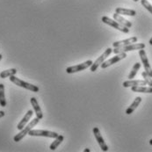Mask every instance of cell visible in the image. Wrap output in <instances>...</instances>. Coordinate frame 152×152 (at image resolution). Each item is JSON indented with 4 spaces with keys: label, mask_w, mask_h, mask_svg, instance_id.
<instances>
[{
    "label": "cell",
    "mask_w": 152,
    "mask_h": 152,
    "mask_svg": "<svg viewBox=\"0 0 152 152\" xmlns=\"http://www.w3.org/2000/svg\"><path fill=\"white\" fill-rule=\"evenodd\" d=\"M122 86L125 88H129V87L132 86H148V85H147V83L144 80H133V79H129L128 81L123 82Z\"/></svg>",
    "instance_id": "4fadbf2b"
},
{
    "label": "cell",
    "mask_w": 152,
    "mask_h": 152,
    "mask_svg": "<svg viewBox=\"0 0 152 152\" xmlns=\"http://www.w3.org/2000/svg\"><path fill=\"white\" fill-rule=\"evenodd\" d=\"M137 41H138V38L135 37V36H133V37H130V38H129V39H126V40L118 41V42H113V48H117V47L127 46V45H129V44L135 43Z\"/></svg>",
    "instance_id": "5bb4252c"
},
{
    "label": "cell",
    "mask_w": 152,
    "mask_h": 152,
    "mask_svg": "<svg viewBox=\"0 0 152 152\" xmlns=\"http://www.w3.org/2000/svg\"><path fill=\"white\" fill-rule=\"evenodd\" d=\"M9 79H10V81H11L12 83H13L14 85H16V86H18L20 87H22V88H24V89H26V90H28V91H33V92H38V91H40V88L38 86H34V85H32V84H29V83H27V82H26V81H24V80H21V79L16 77L15 75L11 76Z\"/></svg>",
    "instance_id": "7a4b0ae2"
},
{
    "label": "cell",
    "mask_w": 152,
    "mask_h": 152,
    "mask_svg": "<svg viewBox=\"0 0 152 152\" xmlns=\"http://www.w3.org/2000/svg\"><path fill=\"white\" fill-rule=\"evenodd\" d=\"M132 91L141 93H152V86H132Z\"/></svg>",
    "instance_id": "ac0fdd59"
},
{
    "label": "cell",
    "mask_w": 152,
    "mask_h": 152,
    "mask_svg": "<svg viewBox=\"0 0 152 152\" xmlns=\"http://www.w3.org/2000/svg\"><path fill=\"white\" fill-rule=\"evenodd\" d=\"M142 77H143V80L147 83V85L148 86H152V77L149 75V74H147V72L146 71H143L142 73Z\"/></svg>",
    "instance_id": "603a6c76"
},
{
    "label": "cell",
    "mask_w": 152,
    "mask_h": 152,
    "mask_svg": "<svg viewBox=\"0 0 152 152\" xmlns=\"http://www.w3.org/2000/svg\"><path fill=\"white\" fill-rule=\"evenodd\" d=\"M101 20H102V22H104L105 24L108 25L110 26H112V27H113V28L122 32V33H125V34L129 33V29L128 27L122 26L121 24H120L119 22H117L114 20H112V19H110V18L107 17V16H103Z\"/></svg>",
    "instance_id": "277c9868"
},
{
    "label": "cell",
    "mask_w": 152,
    "mask_h": 152,
    "mask_svg": "<svg viewBox=\"0 0 152 152\" xmlns=\"http://www.w3.org/2000/svg\"><path fill=\"white\" fill-rule=\"evenodd\" d=\"M17 73V69H5L4 71H2L0 73V77L1 78H6V77H10L11 76L16 75Z\"/></svg>",
    "instance_id": "ffe728a7"
},
{
    "label": "cell",
    "mask_w": 152,
    "mask_h": 152,
    "mask_svg": "<svg viewBox=\"0 0 152 152\" xmlns=\"http://www.w3.org/2000/svg\"><path fill=\"white\" fill-rule=\"evenodd\" d=\"M84 151H85V152H90V151H90L89 149H86V150H85Z\"/></svg>",
    "instance_id": "484cf974"
},
{
    "label": "cell",
    "mask_w": 152,
    "mask_h": 152,
    "mask_svg": "<svg viewBox=\"0 0 152 152\" xmlns=\"http://www.w3.org/2000/svg\"><path fill=\"white\" fill-rule=\"evenodd\" d=\"M115 12L121 15H126V16H135L136 12L132 9H127V8H121L118 7L115 9Z\"/></svg>",
    "instance_id": "2e32d148"
},
{
    "label": "cell",
    "mask_w": 152,
    "mask_h": 152,
    "mask_svg": "<svg viewBox=\"0 0 152 152\" xmlns=\"http://www.w3.org/2000/svg\"><path fill=\"white\" fill-rule=\"evenodd\" d=\"M139 56H140L142 64V65L144 67L145 71L147 72V74H149V75L152 77L151 66L150 63H149V60H148V57H147V55H146L145 51H144L143 49H140V50H139Z\"/></svg>",
    "instance_id": "30bf717a"
},
{
    "label": "cell",
    "mask_w": 152,
    "mask_h": 152,
    "mask_svg": "<svg viewBox=\"0 0 152 152\" xmlns=\"http://www.w3.org/2000/svg\"><path fill=\"white\" fill-rule=\"evenodd\" d=\"M144 48H145V44L144 43H133L127 45V46L114 48V49H113V52L114 54H121V53H127L129 51L144 49Z\"/></svg>",
    "instance_id": "3957f363"
},
{
    "label": "cell",
    "mask_w": 152,
    "mask_h": 152,
    "mask_svg": "<svg viewBox=\"0 0 152 152\" xmlns=\"http://www.w3.org/2000/svg\"><path fill=\"white\" fill-rule=\"evenodd\" d=\"M112 52H113V49H112L111 48H107V49L105 50V52H104L99 57H98V59H97L95 62H93L92 65L90 67V68H91V72L96 71V70L98 69V68L101 65V64L105 62V60H106L109 56L112 54Z\"/></svg>",
    "instance_id": "5b68a950"
},
{
    "label": "cell",
    "mask_w": 152,
    "mask_h": 152,
    "mask_svg": "<svg viewBox=\"0 0 152 152\" xmlns=\"http://www.w3.org/2000/svg\"><path fill=\"white\" fill-rule=\"evenodd\" d=\"M113 20H114L119 22L120 24H121L122 26H126V27H128V28H130L131 26H132V23H131L130 21H129V20H127L125 18H123L121 14H118V13L115 12V13L113 15Z\"/></svg>",
    "instance_id": "9a60e30c"
},
{
    "label": "cell",
    "mask_w": 152,
    "mask_h": 152,
    "mask_svg": "<svg viewBox=\"0 0 152 152\" xmlns=\"http://www.w3.org/2000/svg\"><path fill=\"white\" fill-rule=\"evenodd\" d=\"M4 111H0V118H2V117H4Z\"/></svg>",
    "instance_id": "d4e9b609"
},
{
    "label": "cell",
    "mask_w": 152,
    "mask_h": 152,
    "mask_svg": "<svg viewBox=\"0 0 152 152\" xmlns=\"http://www.w3.org/2000/svg\"><path fill=\"white\" fill-rule=\"evenodd\" d=\"M31 136H42V137H48V138H56L59 134L56 132L48 130H42V129H32L28 133Z\"/></svg>",
    "instance_id": "52a82bcc"
},
{
    "label": "cell",
    "mask_w": 152,
    "mask_h": 152,
    "mask_svg": "<svg viewBox=\"0 0 152 152\" xmlns=\"http://www.w3.org/2000/svg\"><path fill=\"white\" fill-rule=\"evenodd\" d=\"M64 135H61V134H59L56 138H55V140H54V142L50 144V146H49V149L52 151H56V149H57V147L63 142V141H64Z\"/></svg>",
    "instance_id": "d6986e66"
},
{
    "label": "cell",
    "mask_w": 152,
    "mask_h": 152,
    "mask_svg": "<svg viewBox=\"0 0 152 152\" xmlns=\"http://www.w3.org/2000/svg\"><path fill=\"white\" fill-rule=\"evenodd\" d=\"M133 1H134V2H138L139 0H133Z\"/></svg>",
    "instance_id": "f546056e"
},
{
    "label": "cell",
    "mask_w": 152,
    "mask_h": 152,
    "mask_svg": "<svg viewBox=\"0 0 152 152\" xmlns=\"http://www.w3.org/2000/svg\"><path fill=\"white\" fill-rule=\"evenodd\" d=\"M40 121V119L39 118H34L33 121H30V123H28L27 125H26V127L20 130V132L19 133V134H17L14 137H13V141L14 142H20L22 139L26 135V134H28V133L30 132V130H32L33 129V128H34L37 124H38V122Z\"/></svg>",
    "instance_id": "6da1fadb"
},
{
    "label": "cell",
    "mask_w": 152,
    "mask_h": 152,
    "mask_svg": "<svg viewBox=\"0 0 152 152\" xmlns=\"http://www.w3.org/2000/svg\"><path fill=\"white\" fill-rule=\"evenodd\" d=\"M127 57V54L126 53H121V54H116V56H113V57H111L110 59L108 60H107V61H105L102 64H101V68L102 69H107V68H108L109 66L113 65V64H116V63H118V62H120L121 60H122V59H124V58H126Z\"/></svg>",
    "instance_id": "9c48e42d"
},
{
    "label": "cell",
    "mask_w": 152,
    "mask_h": 152,
    "mask_svg": "<svg viewBox=\"0 0 152 152\" xmlns=\"http://www.w3.org/2000/svg\"><path fill=\"white\" fill-rule=\"evenodd\" d=\"M93 62L91 60H88L86 62L83 63V64H77V65L74 66H69L66 69V72L68 74H72V73H76V72H79V71H82L84 69H86L88 68H90L91 66L92 65Z\"/></svg>",
    "instance_id": "8992f818"
},
{
    "label": "cell",
    "mask_w": 152,
    "mask_h": 152,
    "mask_svg": "<svg viewBox=\"0 0 152 152\" xmlns=\"http://www.w3.org/2000/svg\"><path fill=\"white\" fill-rule=\"evenodd\" d=\"M141 68V64L140 63H136V64H134V66H133V69H132V70L130 71V73H129V79H133L134 77H135V75L137 74V71L139 70V69Z\"/></svg>",
    "instance_id": "7402d4cb"
},
{
    "label": "cell",
    "mask_w": 152,
    "mask_h": 152,
    "mask_svg": "<svg viewBox=\"0 0 152 152\" xmlns=\"http://www.w3.org/2000/svg\"><path fill=\"white\" fill-rule=\"evenodd\" d=\"M141 102H142V98H141V97H136V98L134 99V100L133 101V103H132L130 106L127 108V110H126V113H127L128 115L133 113V112L137 108V107L140 105Z\"/></svg>",
    "instance_id": "e0dca14e"
},
{
    "label": "cell",
    "mask_w": 152,
    "mask_h": 152,
    "mask_svg": "<svg viewBox=\"0 0 152 152\" xmlns=\"http://www.w3.org/2000/svg\"><path fill=\"white\" fill-rule=\"evenodd\" d=\"M141 4L144 8H146L147 11H149L152 14V5L148 2V0H141Z\"/></svg>",
    "instance_id": "cb8c5ba5"
},
{
    "label": "cell",
    "mask_w": 152,
    "mask_h": 152,
    "mask_svg": "<svg viewBox=\"0 0 152 152\" xmlns=\"http://www.w3.org/2000/svg\"><path fill=\"white\" fill-rule=\"evenodd\" d=\"M0 106L2 107H6V99H5V94H4V86L3 84H0Z\"/></svg>",
    "instance_id": "44dd1931"
},
{
    "label": "cell",
    "mask_w": 152,
    "mask_h": 152,
    "mask_svg": "<svg viewBox=\"0 0 152 152\" xmlns=\"http://www.w3.org/2000/svg\"><path fill=\"white\" fill-rule=\"evenodd\" d=\"M33 113H34L33 110H28V111H27V113L25 114V116L23 117V119L20 121V123H19L18 126H17V129H18L19 130H21V129H23L26 127V125L28 123V121H29L30 119L32 118Z\"/></svg>",
    "instance_id": "7c38bea8"
},
{
    "label": "cell",
    "mask_w": 152,
    "mask_h": 152,
    "mask_svg": "<svg viewBox=\"0 0 152 152\" xmlns=\"http://www.w3.org/2000/svg\"><path fill=\"white\" fill-rule=\"evenodd\" d=\"M92 132H93V134H94V136H95V138H96V140H97V142H98V143H99V147L101 149V151H108V146L107 145L104 138L102 137L99 128H97V127L93 128Z\"/></svg>",
    "instance_id": "ba28073f"
},
{
    "label": "cell",
    "mask_w": 152,
    "mask_h": 152,
    "mask_svg": "<svg viewBox=\"0 0 152 152\" xmlns=\"http://www.w3.org/2000/svg\"><path fill=\"white\" fill-rule=\"evenodd\" d=\"M30 102H31L32 107H33V108H34V112H35L36 117L39 118L40 120H42L43 118V113H42V109H41L40 106H39V103H38L37 99L34 97H33V98H31Z\"/></svg>",
    "instance_id": "8fae6325"
},
{
    "label": "cell",
    "mask_w": 152,
    "mask_h": 152,
    "mask_svg": "<svg viewBox=\"0 0 152 152\" xmlns=\"http://www.w3.org/2000/svg\"><path fill=\"white\" fill-rule=\"evenodd\" d=\"M150 144H151V145H152V139H151V140H150Z\"/></svg>",
    "instance_id": "83f0119b"
},
{
    "label": "cell",
    "mask_w": 152,
    "mask_h": 152,
    "mask_svg": "<svg viewBox=\"0 0 152 152\" xmlns=\"http://www.w3.org/2000/svg\"><path fill=\"white\" fill-rule=\"evenodd\" d=\"M149 43L151 44V46H152V37H151V40H150V42H149Z\"/></svg>",
    "instance_id": "4316f807"
},
{
    "label": "cell",
    "mask_w": 152,
    "mask_h": 152,
    "mask_svg": "<svg viewBox=\"0 0 152 152\" xmlns=\"http://www.w3.org/2000/svg\"><path fill=\"white\" fill-rule=\"evenodd\" d=\"M1 60H2V55L0 54V61H1Z\"/></svg>",
    "instance_id": "f1b7e54d"
}]
</instances>
